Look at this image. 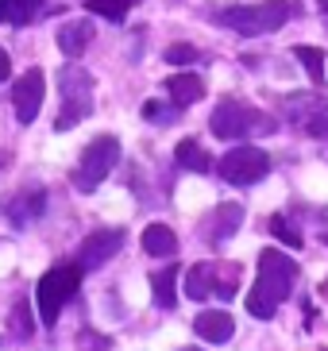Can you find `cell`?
<instances>
[{"mask_svg":"<svg viewBox=\"0 0 328 351\" xmlns=\"http://www.w3.org/2000/svg\"><path fill=\"white\" fill-rule=\"evenodd\" d=\"M270 232H274V236L282 239L286 247H301V243H305V239H301V232H298L294 224H290V220L282 217V213H274V217H270Z\"/></svg>","mask_w":328,"mask_h":351,"instance_id":"603a6c76","label":"cell"},{"mask_svg":"<svg viewBox=\"0 0 328 351\" xmlns=\"http://www.w3.org/2000/svg\"><path fill=\"white\" fill-rule=\"evenodd\" d=\"M294 54L305 62L313 85H325V51H320V47H294Z\"/></svg>","mask_w":328,"mask_h":351,"instance_id":"7402d4cb","label":"cell"},{"mask_svg":"<svg viewBox=\"0 0 328 351\" xmlns=\"http://www.w3.org/2000/svg\"><path fill=\"white\" fill-rule=\"evenodd\" d=\"M166 62L170 66H194V62H201V51L189 47V43H174V47L166 51Z\"/></svg>","mask_w":328,"mask_h":351,"instance_id":"d4e9b609","label":"cell"},{"mask_svg":"<svg viewBox=\"0 0 328 351\" xmlns=\"http://www.w3.org/2000/svg\"><path fill=\"white\" fill-rule=\"evenodd\" d=\"M58 97H62V112L54 120L58 132H70L73 124H82L93 112V77L82 66H62L58 70Z\"/></svg>","mask_w":328,"mask_h":351,"instance_id":"8992f818","label":"cell"},{"mask_svg":"<svg viewBox=\"0 0 328 351\" xmlns=\"http://www.w3.org/2000/svg\"><path fill=\"white\" fill-rule=\"evenodd\" d=\"M12 332H16L20 340H27V336H31V313H27V305H23V301L12 309Z\"/></svg>","mask_w":328,"mask_h":351,"instance_id":"484cf974","label":"cell"},{"mask_svg":"<svg viewBox=\"0 0 328 351\" xmlns=\"http://www.w3.org/2000/svg\"><path fill=\"white\" fill-rule=\"evenodd\" d=\"M166 93H170L174 108H185V104H194L205 97V82L194 77V73H174V77H166Z\"/></svg>","mask_w":328,"mask_h":351,"instance_id":"9a60e30c","label":"cell"},{"mask_svg":"<svg viewBox=\"0 0 328 351\" xmlns=\"http://www.w3.org/2000/svg\"><path fill=\"white\" fill-rule=\"evenodd\" d=\"M12 77V62H8V54L0 51V82H8Z\"/></svg>","mask_w":328,"mask_h":351,"instance_id":"4316f807","label":"cell"},{"mask_svg":"<svg viewBox=\"0 0 328 351\" xmlns=\"http://www.w3.org/2000/svg\"><path fill=\"white\" fill-rule=\"evenodd\" d=\"M116 162H120V139H116V135H97V139L82 151L78 170L70 174V182L82 189V193H93L104 178L113 174Z\"/></svg>","mask_w":328,"mask_h":351,"instance_id":"52a82bcc","label":"cell"},{"mask_svg":"<svg viewBox=\"0 0 328 351\" xmlns=\"http://www.w3.org/2000/svg\"><path fill=\"white\" fill-rule=\"evenodd\" d=\"M43 97H47V73L39 66H31L27 73H20V82L12 89V108H16L20 124H35V116L43 108Z\"/></svg>","mask_w":328,"mask_h":351,"instance_id":"30bf717a","label":"cell"},{"mask_svg":"<svg viewBox=\"0 0 328 351\" xmlns=\"http://www.w3.org/2000/svg\"><path fill=\"white\" fill-rule=\"evenodd\" d=\"M244 224V205H236V201H228V205H220L213 213V217L201 224V232H209V243H224V239H232L236 236V228Z\"/></svg>","mask_w":328,"mask_h":351,"instance_id":"7c38bea8","label":"cell"},{"mask_svg":"<svg viewBox=\"0 0 328 351\" xmlns=\"http://www.w3.org/2000/svg\"><path fill=\"white\" fill-rule=\"evenodd\" d=\"M174 162L182 166V170H189V174H209L213 170V158H209V151L197 139H182V143L174 147Z\"/></svg>","mask_w":328,"mask_h":351,"instance_id":"2e32d148","label":"cell"},{"mask_svg":"<svg viewBox=\"0 0 328 351\" xmlns=\"http://www.w3.org/2000/svg\"><path fill=\"white\" fill-rule=\"evenodd\" d=\"M151 289H154V305H159V309H174V301H178V267L154 270Z\"/></svg>","mask_w":328,"mask_h":351,"instance_id":"d6986e66","label":"cell"},{"mask_svg":"<svg viewBox=\"0 0 328 351\" xmlns=\"http://www.w3.org/2000/svg\"><path fill=\"white\" fill-rule=\"evenodd\" d=\"M0 166H4V155H0Z\"/></svg>","mask_w":328,"mask_h":351,"instance_id":"f546056e","label":"cell"},{"mask_svg":"<svg viewBox=\"0 0 328 351\" xmlns=\"http://www.w3.org/2000/svg\"><path fill=\"white\" fill-rule=\"evenodd\" d=\"M294 282H298V263L282 251H263L259 255V278L247 293V313L259 320H270L278 313V305L294 293Z\"/></svg>","mask_w":328,"mask_h":351,"instance_id":"6da1fadb","label":"cell"},{"mask_svg":"<svg viewBox=\"0 0 328 351\" xmlns=\"http://www.w3.org/2000/svg\"><path fill=\"white\" fill-rule=\"evenodd\" d=\"M43 208H47V193H43V189H31V193L16 197L8 205V220L12 224H27V220L43 217Z\"/></svg>","mask_w":328,"mask_h":351,"instance_id":"ac0fdd59","label":"cell"},{"mask_svg":"<svg viewBox=\"0 0 328 351\" xmlns=\"http://www.w3.org/2000/svg\"><path fill=\"white\" fill-rule=\"evenodd\" d=\"M178 351H197V348H178Z\"/></svg>","mask_w":328,"mask_h":351,"instance_id":"83f0119b","label":"cell"},{"mask_svg":"<svg viewBox=\"0 0 328 351\" xmlns=\"http://www.w3.org/2000/svg\"><path fill=\"white\" fill-rule=\"evenodd\" d=\"M194 332L205 343H228L232 340V332H236V320L228 317L224 309H205L201 317L194 320Z\"/></svg>","mask_w":328,"mask_h":351,"instance_id":"5bb4252c","label":"cell"},{"mask_svg":"<svg viewBox=\"0 0 328 351\" xmlns=\"http://www.w3.org/2000/svg\"><path fill=\"white\" fill-rule=\"evenodd\" d=\"M325 247H328V232H325Z\"/></svg>","mask_w":328,"mask_h":351,"instance_id":"f1b7e54d","label":"cell"},{"mask_svg":"<svg viewBox=\"0 0 328 351\" xmlns=\"http://www.w3.org/2000/svg\"><path fill=\"white\" fill-rule=\"evenodd\" d=\"M274 120L263 116L255 104L239 101V97H224L213 108V135L216 139H247L251 132H274Z\"/></svg>","mask_w":328,"mask_h":351,"instance_id":"277c9868","label":"cell"},{"mask_svg":"<svg viewBox=\"0 0 328 351\" xmlns=\"http://www.w3.org/2000/svg\"><path fill=\"white\" fill-rule=\"evenodd\" d=\"M216 166H220V178H224L228 186H255V182H263L270 174V158L259 147H236Z\"/></svg>","mask_w":328,"mask_h":351,"instance_id":"ba28073f","label":"cell"},{"mask_svg":"<svg viewBox=\"0 0 328 351\" xmlns=\"http://www.w3.org/2000/svg\"><path fill=\"white\" fill-rule=\"evenodd\" d=\"M286 116H290V124L301 128L305 135H313V139H328V101L325 97H313V93L290 97Z\"/></svg>","mask_w":328,"mask_h":351,"instance_id":"9c48e42d","label":"cell"},{"mask_svg":"<svg viewBox=\"0 0 328 351\" xmlns=\"http://www.w3.org/2000/svg\"><path fill=\"white\" fill-rule=\"evenodd\" d=\"M43 4H47V0H0V23L23 27V23H31L35 16H39Z\"/></svg>","mask_w":328,"mask_h":351,"instance_id":"ffe728a7","label":"cell"},{"mask_svg":"<svg viewBox=\"0 0 328 351\" xmlns=\"http://www.w3.org/2000/svg\"><path fill=\"white\" fill-rule=\"evenodd\" d=\"M239 278H244V267H239V263H197V267L185 274V298L232 301L236 289H239Z\"/></svg>","mask_w":328,"mask_h":351,"instance_id":"5b68a950","label":"cell"},{"mask_svg":"<svg viewBox=\"0 0 328 351\" xmlns=\"http://www.w3.org/2000/svg\"><path fill=\"white\" fill-rule=\"evenodd\" d=\"M174 247H178L174 228H166V224H151V228H143V251H147L151 258L174 255Z\"/></svg>","mask_w":328,"mask_h":351,"instance_id":"e0dca14e","label":"cell"},{"mask_svg":"<svg viewBox=\"0 0 328 351\" xmlns=\"http://www.w3.org/2000/svg\"><path fill=\"white\" fill-rule=\"evenodd\" d=\"M178 112H182V108H166L163 101H147V104H143V120H151V124H159V128H163V124H174Z\"/></svg>","mask_w":328,"mask_h":351,"instance_id":"cb8c5ba5","label":"cell"},{"mask_svg":"<svg viewBox=\"0 0 328 351\" xmlns=\"http://www.w3.org/2000/svg\"><path fill=\"white\" fill-rule=\"evenodd\" d=\"M82 289V263H58L39 278L35 286V305H39V320L47 328H54V320L62 317V309L73 301V293Z\"/></svg>","mask_w":328,"mask_h":351,"instance_id":"3957f363","label":"cell"},{"mask_svg":"<svg viewBox=\"0 0 328 351\" xmlns=\"http://www.w3.org/2000/svg\"><path fill=\"white\" fill-rule=\"evenodd\" d=\"M93 39H97L93 20H70V23L58 27V51L66 54V58H82V54L89 51Z\"/></svg>","mask_w":328,"mask_h":351,"instance_id":"4fadbf2b","label":"cell"},{"mask_svg":"<svg viewBox=\"0 0 328 351\" xmlns=\"http://www.w3.org/2000/svg\"><path fill=\"white\" fill-rule=\"evenodd\" d=\"M290 16H294L290 0H259V4H236V8L216 12V23L247 35V39H255V35H270L278 27H286Z\"/></svg>","mask_w":328,"mask_h":351,"instance_id":"7a4b0ae2","label":"cell"},{"mask_svg":"<svg viewBox=\"0 0 328 351\" xmlns=\"http://www.w3.org/2000/svg\"><path fill=\"white\" fill-rule=\"evenodd\" d=\"M120 247H124V228H97V232H89V236L82 239L78 263H82V270H97V267H104Z\"/></svg>","mask_w":328,"mask_h":351,"instance_id":"8fae6325","label":"cell"},{"mask_svg":"<svg viewBox=\"0 0 328 351\" xmlns=\"http://www.w3.org/2000/svg\"><path fill=\"white\" fill-rule=\"evenodd\" d=\"M135 4H139V0H85V12L104 16V20H113V23H124Z\"/></svg>","mask_w":328,"mask_h":351,"instance_id":"44dd1931","label":"cell"}]
</instances>
